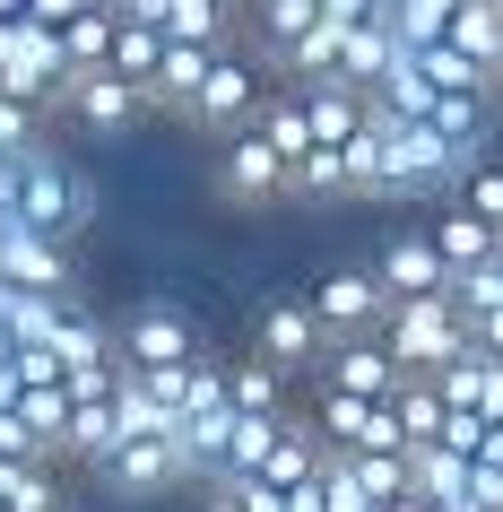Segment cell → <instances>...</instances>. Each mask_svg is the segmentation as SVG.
Listing matches in <instances>:
<instances>
[{"label": "cell", "instance_id": "obj_1", "mask_svg": "<svg viewBox=\"0 0 503 512\" xmlns=\"http://www.w3.org/2000/svg\"><path fill=\"white\" fill-rule=\"evenodd\" d=\"M382 339H391V356L408 365V374H443L451 356L469 348V313L451 304V287L443 296H399L391 322H382Z\"/></svg>", "mask_w": 503, "mask_h": 512}, {"label": "cell", "instance_id": "obj_2", "mask_svg": "<svg viewBox=\"0 0 503 512\" xmlns=\"http://www.w3.org/2000/svg\"><path fill=\"white\" fill-rule=\"evenodd\" d=\"M70 53H61V27H35V18H0V87L9 96H35L44 113H61L70 96Z\"/></svg>", "mask_w": 503, "mask_h": 512}, {"label": "cell", "instance_id": "obj_3", "mask_svg": "<svg viewBox=\"0 0 503 512\" xmlns=\"http://www.w3.org/2000/svg\"><path fill=\"white\" fill-rule=\"evenodd\" d=\"M18 217H27L35 235H61V243H70L87 217H96V191H87V174H70L53 148H27V174H18Z\"/></svg>", "mask_w": 503, "mask_h": 512}, {"label": "cell", "instance_id": "obj_4", "mask_svg": "<svg viewBox=\"0 0 503 512\" xmlns=\"http://www.w3.org/2000/svg\"><path fill=\"white\" fill-rule=\"evenodd\" d=\"M261 105H269V87H261V61L226 44V53H217V70L200 79V96L183 105V122H191V131H217V139H235V131H252V122H261Z\"/></svg>", "mask_w": 503, "mask_h": 512}, {"label": "cell", "instance_id": "obj_5", "mask_svg": "<svg viewBox=\"0 0 503 512\" xmlns=\"http://www.w3.org/2000/svg\"><path fill=\"white\" fill-rule=\"evenodd\" d=\"M96 478H105V495H165V486H183L191 478L183 434H122V443L96 460Z\"/></svg>", "mask_w": 503, "mask_h": 512}, {"label": "cell", "instance_id": "obj_6", "mask_svg": "<svg viewBox=\"0 0 503 512\" xmlns=\"http://www.w3.org/2000/svg\"><path fill=\"white\" fill-rule=\"evenodd\" d=\"M0 278H9V287H44V296H79V278H70V243H61V235H35L18 209H0Z\"/></svg>", "mask_w": 503, "mask_h": 512}, {"label": "cell", "instance_id": "obj_7", "mask_svg": "<svg viewBox=\"0 0 503 512\" xmlns=\"http://www.w3.org/2000/svg\"><path fill=\"white\" fill-rule=\"evenodd\" d=\"M61 113H70L79 131L113 139V131H131L139 113H157V96H148L139 79H122V70H79V79H70V96H61Z\"/></svg>", "mask_w": 503, "mask_h": 512}, {"label": "cell", "instance_id": "obj_8", "mask_svg": "<svg viewBox=\"0 0 503 512\" xmlns=\"http://www.w3.org/2000/svg\"><path fill=\"white\" fill-rule=\"evenodd\" d=\"M313 313L330 339H356V330H382L391 322V287H382V270H330L313 287Z\"/></svg>", "mask_w": 503, "mask_h": 512}, {"label": "cell", "instance_id": "obj_9", "mask_svg": "<svg viewBox=\"0 0 503 512\" xmlns=\"http://www.w3.org/2000/svg\"><path fill=\"white\" fill-rule=\"evenodd\" d=\"M321 382L365 391V400H391L399 382H408V365L391 356V339H382V330H356V339H330V348H321Z\"/></svg>", "mask_w": 503, "mask_h": 512}, {"label": "cell", "instance_id": "obj_10", "mask_svg": "<svg viewBox=\"0 0 503 512\" xmlns=\"http://www.w3.org/2000/svg\"><path fill=\"white\" fill-rule=\"evenodd\" d=\"M217 183H226V200H278V191H295V165L269 148V131L252 122V131L226 139V157H217Z\"/></svg>", "mask_w": 503, "mask_h": 512}, {"label": "cell", "instance_id": "obj_11", "mask_svg": "<svg viewBox=\"0 0 503 512\" xmlns=\"http://www.w3.org/2000/svg\"><path fill=\"white\" fill-rule=\"evenodd\" d=\"M113 348H122V365H191L200 356V330L174 304H139L131 322L113 330Z\"/></svg>", "mask_w": 503, "mask_h": 512}, {"label": "cell", "instance_id": "obj_12", "mask_svg": "<svg viewBox=\"0 0 503 512\" xmlns=\"http://www.w3.org/2000/svg\"><path fill=\"white\" fill-rule=\"evenodd\" d=\"M252 348H261L269 365H287V374H304V365L321 374V348H330V330H321L313 296H304V304H269L261 322H252Z\"/></svg>", "mask_w": 503, "mask_h": 512}, {"label": "cell", "instance_id": "obj_13", "mask_svg": "<svg viewBox=\"0 0 503 512\" xmlns=\"http://www.w3.org/2000/svg\"><path fill=\"white\" fill-rule=\"evenodd\" d=\"M373 270H382L391 304L399 296H443V287H451V261H443V243H434V235H391Z\"/></svg>", "mask_w": 503, "mask_h": 512}, {"label": "cell", "instance_id": "obj_14", "mask_svg": "<svg viewBox=\"0 0 503 512\" xmlns=\"http://www.w3.org/2000/svg\"><path fill=\"white\" fill-rule=\"evenodd\" d=\"M425 235L443 243V261H451V278H460V270H486V261H503V226H495V217H477L469 200H451V209L434 217V226H425Z\"/></svg>", "mask_w": 503, "mask_h": 512}, {"label": "cell", "instance_id": "obj_15", "mask_svg": "<svg viewBox=\"0 0 503 512\" xmlns=\"http://www.w3.org/2000/svg\"><path fill=\"white\" fill-rule=\"evenodd\" d=\"M434 382H443V400H451V408H477V417H503V356H495V348H477V339H469V348L451 356V365H443Z\"/></svg>", "mask_w": 503, "mask_h": 512}, {"label": "cell", "instance_id": "obj_16", "mask_svg": "<svg viewBox=\"0 0 503 512\" xmlns=\"http://www.w3.org/2000/svg\"><path fill=\"white\" fill-rule=\"evenodd\" d=\"M486 96H495V87H460V96H434V113H425V122L460 148V165L486 157V131H495V105H486Z\"/></svg>", "mask_w": 503, "mask_h": 512}, {"label": "cell", "instance_id": "obj_17", "mask_svg": "<svg viewBox=\"0 0 503 512\" xmlns=\"http://www.w3.org/2000/svg\"><path fill=\"white\" fill-rule=\"evenodd\" d=\"M391 61H399V27H391V18L347 27V44H339V79H347V87H365V96H373V87L391 79Z\"/></svg>", "mask_w": 503, "mask_h": 512}, {"label": "cell", "instance_id": "obj_18", "mask_svg": "<svg viewBox=\"0 0 503 512\" xmlns=\"http://www.w3.org/2000/svg\"><path fill=\"white\" fill-rule=\"evenodd\" d=\"M217 53H226V44H191V35H174V44H165L157 87H148V96H157V113H183L191 96H200V79L217 70Z\"/></svg>", "mask_w": 503, "mask_h": 512}, {"label": "cell", "instance_id": "obj_19", "mask_svg": "<svg viewBox=\"0 0 503 512\" xmlns=\"http://www.w3.org/2000/svg\"><path fill=\"white\" fill-rule=\"evenodd\" d=\"M122 443V408H113V391L105 400H79L70 408V434H61V460H79V469H96V460Z\"/></svg>", "mask_w": 503, "mask_h": 512}, {"label": "cell", "instance_id": "obj_20", "mask_svg": "<svg viewBox=\"0 0 503 512\" xmlns=\"http://www.w3.org/2000/svg\"><path fill=\"white\" fill-rule=\"evenodd\" d=\"M113 35H122V9H113V0H87L79 18L61 27V53H70V70H105V61H113Z\"/></svg>", "mask_w": 503, "mask_h": 512}, {"label": "cell", "instance_id": "obj_21", "mask_svg": "<svg viewBox=\"0 0 503 512\" xmlns=\"http://www.w3.org/2000/svg\"><path fill=\"white\" fill-rule=\"evenodd\" d=\"M391 408H399V426H408V452H417V443H443L451 400H443V382H434V374H408L391 391Z\"/></svg>", "mask_w": 503, "mask_h": 512}, {"label": "cell", "instance_id": "obj_22", "mask_svg": "<svg viewBox=\"0 0 503 512\" xmlns=\"http://www.w3.org/2000/svg\"><path fill=\"white\" fill-rule=\"evenodd\" d=\"M417 495H434V504H469V486H477V460L469 452H451V443H417Z\"/></svg>", "mask_w": 503, "mask_h": 512}, {"label": "cell", "instance_id": "obj_23", "mask_svg": "<svg viewBox=\"0 0 503 512\" xmlns=\"http://www.w3.org/2000/svg\"><path fill=\"white\" fill-rule=\"evenodd\" d=\"M347 200H391V131L382 122L347 139Z\"/></svg>", "mask_w": 503, "mask_h": 512}, {"label": "cell", "instance_id": "obj_24", "mask_svg": "<svg viewBox=\"0 0 503 512\" xmlns=\"http://www.w3.org/2000/svg\"><path fill=\"white\" fill-rule=\"evenodd\" d=\"M373 408H382V400H365V391H339V382H321V408H313L321 443H330V452H356V443H365V426H373Z\"/></svg>", "mask_w": 503, "mask_h": 512}, {"label": "cell", "instance_id": "obj_25", "mask_svg": "<svg viewBox=\"0 0 503 512\" xmlns=\"http://www.w3.org/2000/svg\"><path fill=\"white\" fill-rule=\"evenodd\" d=\"M53 348H61V365H70V374H79V365H113V356H122V348H113V330L96 322V313H87L79 296L61 304V330H53Z\"/></svg>", "mask_w": 503, "mask_h": 512}, {"label": "cell", "instance_id": "obj_26", "mask_svg": "<svg viewBox=\"0 0 503 512\" xmlns=\"http://www.w3.org/2000/svg\"><path fill=\"white\" fill-rule=\"evenodd\" d=\"M408 61H417L425 79H434V96H460V87H495V70H486V61L477 53H460V44H408Z\"/></svg>", "mask_w": 503, "mask_h": 512}, {"label": "cell", "instance_id": "obj_27", "mask_svg": "<svg viewBox=\"0 0 503 512\" xmlns=\"http://www.w3.org/2000/svg\"><path fill=\"white\" fill-rule=\"evenodd\" d=\"M278 434H287V408H278V417H252V408H235V434H226V469H217V478H252V469L278 452Z\"/></svg>", "mask_w": 503, "mask_h": 512}, {"label": "cell", "instance_id": "obj_28", "mask_svg": "<svg viewBox=\"0 0 503 512\" xmlns=\"http://www.w3.org/2000/svg\"><path fill=\"white\" fill-rule=\"evenodd\" d=\"M261 131H269V148H278L287 165H304L321 148V139H313V113H304V87H295V96H269V105H261Z\"/></svg>", "mask_w": 503, "mask_h": 512}, {"label": "cell", "instance_id": "obj_29", "mask_svg": "<svg viewBox=\"0 0 503 512\" xmlns=\"http://www.w3.org/2000/svg\"><path fill=\"white\" fill-rule=\"evenodd\" d=\"M451 44H460V53H477V61L503 79V0H460V18H451Z\"/></svg>", "mask_w": 503, "mask_h": 512}, {"label": "cell", "instance_id": "obj_30", "mask_svg": "<svg viewBox=\"0 0 503 512\" xmlns=\"http://www.w3.org/2000/svg\"><path fill=\"white\" fill-rule=\"evenodd\" d=\"M165 44H174L165 27H139V18H122V35H113V61H105V70H122V79H139V87H157Z\"/></svg>", "mask_w": 503, "mask_h": 512}, {"label": "cell", "instance_id": "obj_31", "mask_svg": "<svg viewBox=\"0 0 503 512\" xmlns=\"http://www.w3.org/2000/svg\"><path fill=\"white\" fill-rule=\"evenodd\" d=\"M226 382H235V408H252V417H278L287 408V365H269L261 348L243 356V365H226Z\"/></svg>", "mask_w": 503, "mask_h": 512}, {"label": "cell", "instance_id": "obj_32", "mask_svg": "<svg viewBox=\"0 0 503 512\" xmlns=\"http://www.w3.org/2000/svg\"><path fill=\"white\" fill-rule=\"evenodd\" d=\"M347 469L365 478L373 504H391V495H408V486H417V460H408V452H347Z\"/></svg>", "mask_w": 503, "mask_h": 512}, {"label": "cell", "instance_id": "obj_33", "mask_svg": "<svg viewBox=\"0 0 503 512\" xmlns=\"http://www.w3.org/2000/svg\"><path fill=\"white\" fill-rule=\"evenodd\" d=\"M451 18H460V0H391V27L399 44H443Z\"/></svg>", "mask_w": 503, "mask_h": 512}, {"label": "cell", "instance_id": "obj_34", "mask_svg": "<svg viewBox=\"0 0 503 512\" xmlns=\"http://www.w3.org/2000/svg\"><path fill=\"white\" fill-rule=\"evenodd\" d=\"M18 408H27V426L44 434V452L61 460V434H70V408H79V400H70V382H44V391H27Z\"/></svg>", "mask_w": 503, "mask_h": 512}, {"label": "cell", "instance_id": "obj_35", "mask_svg": "<svg viewBox=\"0 0 503 512\" xmlns=\"http://www.w3.org/2000/svg\"><path fill=\"white\" fill-rule=\"evenodd\" d=\"M252 9H261V44L269 53H287L304 27H321V0H252Z\"/></svg>", "mask_w": 503, "mask_h": 512}, {"label": "cell", "instance_id": "obj_36", "mask_svg": "<svg viewBox=\"0 0 503 512\" xmlns=\"http://www.w3.org/2000/svg\"><path fill=\"white\" fill-rule=\"evenodd\" d=\"M226 9H235V0H174L165 35H191V44H235V35H226Z\"/></svg>", "mask_w": 503, "mask_h": 512}, {"label": "cell", "instance_id": "obj_37", "mask_svg": "<svg viewBox=\"0 0 503 512\" xmlns=\"http://www.w3.org/2000/svg\"><path fill=\"white\" fill-rule=\"evenodd\" d=\"M295 191L304 200H347V148H313V157L295 165Z\"/></svg>", "mask_w": 503, "mask_h": 512}, {"label": "cell", "instance_id": "obj_38", "mask_svg": "<svg viewBox=\"0 0 503 512\" xmlns=\"http://www.w3.org/2000/svg\"><path fill=\"white\" fill-rule=\"evenodd\" d=\"M0 148H18V157L44 148V105H35V96H9V87H0Z\"/></svg>", "mask_w": 503, "mask_h": 512}, {"label": "cell", "instance_id": "obj_39", "mask_svg": "<svg viewBox=\"0 0 503 512\" xmlns=\"http://www.w3.org/2000/svg\"><path fill=\"white\" fill-rule=\"evenodd\" d=\"M321 504H330V512H382V504L365 495V478L347 469V452H330V460H321Z\"/></svg>", "mask_w": 503, "mask_h": 512}, {"label": "cell", "instance_id": "obj_40", "mask_svg": "<svg viewBox=\"0 0 503 512\" xmlns=\"http://www.w3.org/2000/svg\"><path fill=\"white\" fill-rule=\"evenodd\" d=\"M451 304H460L469 322H477V313H495V304H503V261H486V270H460V278H451Z\"/></svg>", "mask_w": 503, "mask_h": 512}, {"label": "cell", "instance_id": "obj_41", "mask_svg": "<svg viewBox=\"0 0 503 512\" xmlns=\"http://www.w3.org/2000/svg\"><path fill=\"white\" fill-rule=\"evenodd\" d=\"M460 200H469L477 217H495V226H503V165H469V174H460Z\"/></svg>", "mask_w": 503, "mask_h": 512}, {"label": "cell", "instance_id": "obj_42", "mask_svg": "<svg viewBox=\"0 0 503 512\" xmlns=\"http://www.w3.org/2000/svg\"><path fill=\"white\" fill-rule=\"evenodd\" d=\"M0 460H53V452H44V434L27 426V408H0Z\"/></svg>", "mask_w": 503, "mask_h": 512}, {"label": "cell", "instance_id": "obj_43", "mask_svg": "<svg viewBox=\"0 0 503 512\" xmlns=\"http://www.w3.org/2000/svg\"><path fill=\"white\" fill-rule=\"evenodd\" d=\"M79 9H87V0H27V18H35V27H70Z\"/></svg>", "mask_w": 503, "mask_h": 512}, {"label": "cell", "instance_id": "obj_44", "mask_svg": "<svg viewBox=\"0 0 503 512\" xmlns=\"http://www.w3.org/2000/svg\"><path fill=\"white\" fill-rule=\"evenodd\" d=\"M18 174H27V157H18V148H0V209H18Z\"/></svg>", "mask_w": 503, "mask_h": 512}, {"label": "cell", "instance_id": "obj_45", "mask_svg": "<svg viewBox=\"0 0 503 512\" xmlns=\"http://www.w3.org/2000/svg\"><path fill=\"white\" fill-rule=\"evenodd\" d=\"M113 9H122V18H139V27H165V18H174V0H113Z\"/></svg>", "mask_w": 503, "mask_h": 512}, {"label": "cell", "instance_id": "obj_46", "mask_svg": "<svg viewBox=\"0 0 503 512\" xmlns=\"http://www.w3.org/2000/svg\"><path fill=\"white\" fill-rule=\"evenodd\" d=\"M469 339H477V348H495V356H503V304H495V313H477V322H469Z\"/></svg>", "mask_w": 503, "mask_h": 512}, {"label": "cell", "instance_id": "obj_47", "mask_svg": "<svg viewBox=\"0 0 503 512\" xmlns=\"http://www.w3.org/2000/svg\"><path fill=\"white\" fill-rule=\"evenodd\" d=\"M200 512H243V495L226 478H209V495H200Z\"/></svg>", "mask_w": 503, "mask_h": 512}, {"label": "cell", "instance_id": "obj_48", "mask_svg": "<svg viewBox=\"0 0 503 512\" xmlns=\"http://www.w3.org/2000/svg\"><path fill=\"white\" fill-rule=\"evenodd\" d=\"M382 512H443V504H434V495H417V486H408V495H391V504H382Z\"/></svg>", "mask_w": 503, "mask_h": 512}, {"label": "cell", "instance_id": "obj_49", "mask_svg": "<svg viewBox=\"0 0 503 512\" xmlns=\"http://www.w3.org/2000/svg\"><path fill=\"white\" fill-rule=\"evenodd\" d=\"M0 18H27V0H0Z\"/></svg>", "mask_w": 503, "mask_h": 512}, {"label": "cell", "instance_id": "obj_50", "mask_svg": "<svg viewBox=\"0 0 503 512\" xmlns=\"http://www.w3.org/2000/svg\"><path fill=\"white\" fill-rule=\"evenodd\" d=\"M443 512H486V504H443Z\"/></svg>", "mask_w": 503, "mask_h": 512}]
</instances>
